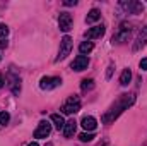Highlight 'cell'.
<instances>
[{
    "instance_id": "obj_6",
    "label": "cell",
    "mask_w": 147,
    "mask_h": 146,
    "mask_svg": "<svg viewBox=\"0 0 147 146\" xmlns=\"http://www.w3.org/2000/svg\"><path fill=\"white\" fill-rule=\"evenodd\" d=\"M50 132H51V124H50V122H46V120H41V122H39V126H38V129L34 131V138L43 139V138L50 136Z\"/></svg>"
},
{
    "instance_id": "obj_2",
    "label": "cell",
    "mask_w": 147,
    "mask_h": 146,
    "mask_svg": "<svg viewBox=\"0 0 147 146\" xmlns=\"http://www.w3.org/2000/svg\"><path fill=\"white\" fill-rule=\"evenodd\" d=\"M79 110H80V100H79V96H75V95L69 96L67 102L62 105V112H63L65 115H72V113L79 112Z\"/></svg>"
},
{
    "instance_id": "obj_19",
    "label": "cell",
    "mask_w": 147,
    "mask_h": 146,
    "mask_svg": "<svg viewBox=\"0 0 147 146\" xmlns=\"http://www.w3.org/2000/svg\"><path fill=\"white\" fill-rule=\"evenodd\" d=\"M79 138H80V141H82V143H89V141H92V139H94V134H92V132H82Z\"/></svg>"
},
{
    "instance_id": "obj_3",
    "label": "cell",
    "mask_w": 147,
    "mask_h": 146,
    "mask_svg": "<svg viewBox=\"0 0 147 146\" xmlns=\"http://www.w3.org/2000/svg\"><path fill=\"white\" fill-rule=\"evenodd\" d=\"M130 33H132V24L130 23H121L120 28H118V33L113 36V43H123L130 38Z\"/></svg>"
},
{
    "instance_id": "obj_21",
    "label": "cell",
    "mask_w": 147,
    "mask_h": 146,
    "mask_svg": "<svg viewBox=\"0 0 147 146\" xmlns=\"http://www.w3.org/2000/svg\"><path fill=\"white\" fill-rule=\"evenodd\" d=\"M9 35V28L5 24H0V38H5Z\"/></svg>"
},
{
    "instance_id": "obj_8",
    "label": "cell",
    "mask_w": 147,
    "mask_h": 146,
    "mask_svg": "<svg viewBox=\"0 0 147 146\" xmlns=\"http://www.w3.org/2000/svg\"><path fill=\"white\" fill-rule=\"evenodd\" d=\"M87 65H89V59H87L86 55H79V57H75L74 62H72V69L74 71H77V72L87 69Z\"/></svg>"
},
{
    "instance_id": "obj_13",
    "label": "cell",
    "mask_w": 147,
    "mask_h": 146,
    "mask_svg": "<svg viewBox=\"0 0 147 146\" xmlns=\"http://www.w3.org/2000/svg\"><path fill=\"white\" fill-rule=\"evenodd\" d=\"M51 122L55 124V127H57L58 131L65 127V119H63L60 113H53V115H51Z\"/></svg>"
},
{
    "instance_id": "obj_14",
    "label": "cell",
    "mask_w": 147,
    "mask_h": 146,
    "mask_svg": "<svg viewBox=\"0 0 147 146\" xmlns=\"http://www.w3.org/2000/svg\"><path fill=\"white\" fill-rule=\"evenodd\" d=\"M92 48H94V45H92V41H82V43L79 45V52H80L82 55H86V53H89V52H92Z\"/></svg>"
},
{
    "instance_id": "obj_18",
    "label": "cell",
    "mask_w": 147,
    "mask_h": 146,
    "mask_svg": "<svg viewBox=\"0 0 147 146\" xmlns=\"http://www.w3.org/2000/svg\"><path fill=\"white\" fill-rule=\"evenodd\" d=\"M94 88V81L92 79H84L82 83H80V89L82 91H91Z\"/></svg>"
},
{
    "instance_id": "obj_9",
    "label": "cell",
    "mask_w": 147,
    "mask_h": 146,
    "mask_svg": "<svg viewBox=\"0 0 147 146\" xmlns=\"http://www.w3.org/2000/svg\"><path fill=\"white\" fill-rule=\"evenodd\" d=\"M105 26L103 24H99V26H94V28H91V29H87L86 31V38H89V40H96V38H101L105 35Z\"/></svg>"
},
{
    "instance_id": "obj_25",
    "label": "cell",
    "mask_w": 147,
    "mask_h": 146,
    "mask_svg": "<svg viewBox=\"0 0 147 146\" xmlns=\"http://www.w3.org/2000/svg\"><path fill=\"white\" fill-rule=\"evenodd\" d=\"M3 83H5V81H3V76H2V74H0V88H2V86H3Z\"/></svg>"
},
{
    "instance_id": "obj_7",
    "label": "cell",
    "mask_w": 147,
    "mask_h": 146,
    "mask_svg": "<svg viewBox=\"0 0 147 146\" xmlns=\"http://www.w3.org/2000/svg\"><path fill=\"white\" fill-rule=\"evenodd\" d=\"M58 26H60V31H69L72 28V16L69 12H60V17H58Z\"/></svg>"
},
{
    "instance_id": "obj_22",
    "label": "cell",
    "mask_w": 147,
    "mask_h": 146,
    "mask_svg": "<svg viewBox=\"0 0 147 146\" xmlns=\"http://www.w3.org/2000/svg\"><path fill=\"white\" fill-rule=\"evenodd\" d=\"M139 65H140V69H142V71H147V59H142Z\"/></svg>"
},
{
    "instance_id": "obj_16",
    "label": "cell",
    "mask_w": 147,
    "mask_h": 146,
    "mask_svg": "<svg viewBox=\"0 0 147 146\" xmlns=\"http://www.w3.org/2000/svg\"><path fill=\"white\" fill-rule=\"evenodd\" d=\"M130 79H132V72H130V69H125V71L121 72V76H120V84H121V86H128Z\"/></svg>"
},
{
    "instance_id": "obj_11",
    "label": "cell",
    "mask_w": 147,
    "mask_h": 146,
    "mask_svg": "<svg viewBox=\"0 0 147 146\" xmlns=\"http://www.w3.org/2000/svg\"><path fill=\"white\" fill-rule=\"evenodd\" d=\"M75 131H77V122L75 120H69V122H65V127H63V134H65V138H72L74 134H75Z\"/></svg>"
},
{
    "instance_id": "obj_17",
    "label": "cell",
    "mask_w": 147,
    "mask_h": 146,
    "mask_svg": "<svg viewBox=\"0 0 147 146\" xmlns=\"http://www.w3.org/2000/svg\"><path fill=\"white\" fill-rule=\"evenodd\" d=\"M99 17H101V12H99L98 9H92V10H91V12L87 14L86 21H87V23H94V21H98Z\"/></svg>"
},
{
    "instance_id": "obj_26",
    "label": "cell",
    "mask_w": 147,
    "mask_h": 146,
    "mask_svg": "<svg viewBox=\"0 0 147 146\" xmlns=\"http://www.w3.org/2000/svg\"><path fill=\"white\" fill-rule=\"evenodd\" d=\"M28 146H39V145H38V143H29Z\"/></svg>"
},
{
    "instance_id": "obj_12",
    "label": "cell",
    "mask_w": 147,
    "mask_h": 146,
    "mask_svg": "<svg viewBox=\"0 0 147 146\" xmlns=\"http://www.w3.org/2000/svg\"><path fill=\"white\" fill-rule=\"evenodd\" d=\"M121 7L127 9L128 12H140L142 10V3H139V2H121Z\"/></svg>"
},
{
    "instance_id": "obj_10",
    "label": "cell",
    "mask_w": 147,
    "mask_h": 146,
    "mask_svg": "<svg viewBox=\"0 0 147 146\" xmlns=\"http://www.w3.org/2000/svg\"><path fill=\"white\" fill-rule=\"evenodd\" d=\"M80 126H82L86 131H94V129H96V126H98V122H96V119H94V117H91V115L87 117V115H86V117L80 120Z\"/></svg>"
},
{
    "instance_id": "obj_4",
    "label": "cell",
    "mask_w": 147,
    "mask_h": 146,
    "mask_svg": "<svg viewBox=\"0 0 147 146\" xmlns=\"http://www.w3.org/2000/svg\"><path fill=\"white\" fill-rule=\"evenodd\" d=\"M72 50V38L70 36H63L60 41V52H58V57H57V62L58 60H63Z\"/></svg>"
},
{
    "instance_id": "obj_1",
    "label": "cell",
    "mask_w": 147,
    "mask_h": 146,
    "mask_svg": "<svg viewBox=\"0 0 147 146\" xmlns=\"http://www.w3.org/2000/svg\"><path fill=\"white\" fill-rule=\"evenodd\" d=\"M134 102H135V95H121V96L110 107V110L101 117V120H103L105 124H111L113 120H116L128 107H132Z\"/></svg>"
},
{
    "instance_id": "obj_20",
    "label": "cell",
    "mask_w": 147,
    "mask_h": 146,
    "mask_svg": "<svg viewBox=\"0 0 147 146\" xmlns=\"http://www.w3.org/2000/svg\"><path fill=\"white\" fill-rule=\"evenodd\" d=\"M9 120H10V115H9L7 112H0V124H2V126H5Z\"/></svg>"
},
{
    "instance_id": "obj_24",
    "label": "cell",
    "mask_w": 147,
    "mask_h": 146,
    "mask_svg": "<svg viewBox=\"0 0 147 146\" xmlns=\"http://www.w3.org/2000/svg\"><path fill=\"white\" fill-rule=\"evenodd\" d=\"M75 3H77V2H75V0H67V2H65V5H75Z\"/></svg>"
},
{
    "instance_id": "obj_23",
    "label": "cell",
    "mask_w": 147,
    "mask_h": 146,
    "mask_svg": "<svg viewBox=\"0 0 147 146\" xmlns=\"http://www.w3.org/2000/svg\"><path fill=\"white\" fill-rule=\"evenodd\" d=\"M0 48H7V41L5 40H0Z\"/></svg>"
},
{
    "instance_id": "obj_5",
    "label": "cell",
    "mask_w": 147,
    "mask_h": 146,
    "mask_svg": "<svg viewBox=\"0 0 147 146\" xmlns=\"http://www.w3.org/2000/svg\"><path fill=\"white\" fill-rule=\"evenodd\" d=\"M62 84V79L60 77H43L39 81V88L41 89H53V88H58Z\"/></svg>"
},
{
    "instance_id": "obj_15",
    "label": "cell",
    "mask_w": 147,
    "mask_h": 146,
    "mask_svg": "<svg viewBox=\"0 0 147 146\" xmlns=\"http://www.w3.org/2000/svg\"><path fill=\"white\" fill-rule=\"evenodd\" d=\"M147 43V26L140 31V35L137 38V43H135V50H139L140 48V45H146Z\"/></svg>"
}]
</instances>
